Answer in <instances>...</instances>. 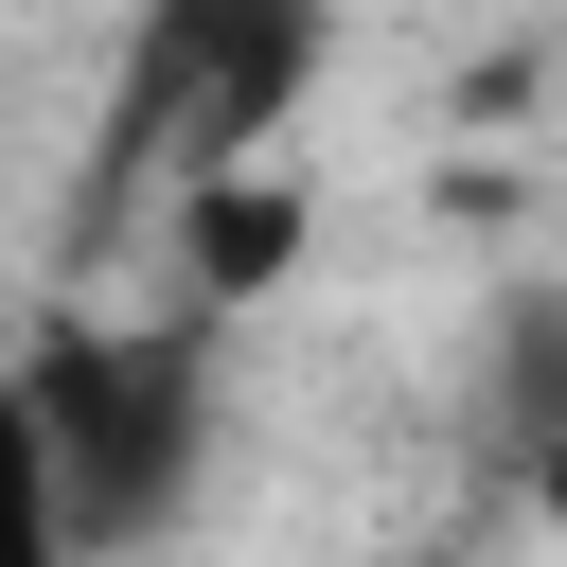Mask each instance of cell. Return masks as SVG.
I'll return each instance as SVG.
<instances>
[{"label":"cell","mask_w":567,"mask_h":567,"mask_svg":"<svg viewBox=\"0 0 567 567\" xmlns=\"http://www.w3.org/2000/svg\"><path fill=\"white\" fill-rule=\"evenodd\" d=\"M18 425H35V478H53V549H124L195 496L213 425H195V319L159 337H35L18 354Z\"/></svg>","instance_id":"1"},{"label":"cell","mask_w":567,"mask_h":567,"mask_svg":"<svg viewBox=\"0 0 567 567\" xmlns=\"http://www.w3.org/2000/svg\"><path fill=\"white\" fill-rule=\"evenodd\" d=\"M319 53H337V0H142V35H124V159H159V177H213V159H266L284 142V106L319 89Z\"/></svg>","instance_id":"2"},{"label":"cell","mask_w":567,"mask_h":567,"mask_svg":"<svg viewBox=\"0 0 567 567\" xmlns=\"http://www.w3.org/2000/svg\"><path fill=\"white\" fill-rule=\"evenodd\" d=\"M301 248H319V195H301L284 159H213V177H177V284H195V319L266 301Z\"/></svg>","instance_id":"3"},{"label":"cell","mask_w":567,"mask_h":567,"mask_svg":"<svg viewBox=\"0 0 567 567\" xmlns=\"http://www.w3.org/2000/svg\"><path fill=\"white\" fill-rule=\"evenodd\" d=\"M0 567H71V549H53V478H35V425H18V372H0Z\"/></svg>","instance_id":"4"},{"label":"cell","mask_w":567,"mask_h":567,"mask_svg":"<svg viewBox=\"0 0 567 567\" xmlns=\"http://www.w3.org/2000/svg\"><path fill=\"white\" fill-rule=\"evenodd\" d=\"M532 514H549V532H567V425H549V443H532Z\"/></svg>","instance_id":"5"}]
</instances>
